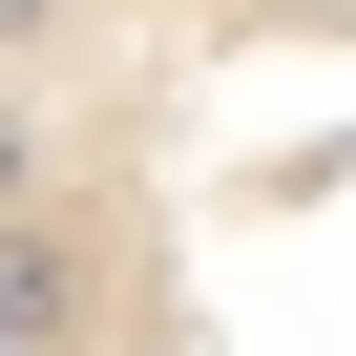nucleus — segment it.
Here are the masks:
<instances>
[{"instance_id": "1", "label": "nucleus", "mask_w": 356, "mask_h": 356, "mask_svg": "<svg viewBox=\"0 0 356 356\" xmlns=\"http://www.w3.org/2000/svg\"><path fill=\"white\" fill-rule=\"evenodd\" d=\"M0 356H356V0H0Z\"/></svg>"}]
</instances>
